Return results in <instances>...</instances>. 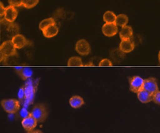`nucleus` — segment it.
I'll use <instances>...</instances> for the list:
<instances>
[{"mask_svg": "<svg viewBox=\"0 0 160 133\" xmlns=\"http://www.w3.org/2000/svg\"><path fill=\"white\" fill-rule=\"evenodd\" d=\"M17 54L16 48L12 41H5L0 46V55H1V62L5 61L8 57L15 56Z\"/></svg>", "mask_w": 160, "mask_h": 133, "instance_id": "1", "label": "nucleus"}, {"mask_svg": "<svg viewBox=\"0 0 160 133\" xmlns=\"http://www.w3.org/2000/svg\"><path fill=\"white\" fill-rule=\"evenodd\" d=\"M31 114L36 119L37 122H42L47 119L48 111H47V108L44 104L38 103L33 108Z\"/></svg>", "mask_w": 160, "mask_h": 133, "instance_id": "2", "label": "nucleus"}, {"mask_svg": "<svg viewBox=\"0 0 160 133\" xmlns=\"http://www.w3.org/2000/svg\"><path fill=\"white\" fill-rule=\"evenodd\" d=\"M4 110L9 114H14L20 109V102L16 99H4L1 101Z\"/></svg>", "mask_w": 160, "mask_h": 133, "instance_id": "3", "label": "nucleus"}, {"mask_svg": "<svg viewBox=\"0 0 160 133\" xmlns=\"http://www.w3.org/2000/svg\"><path fill=\"white\" fill-rule=\"evenodd\" d=\"M130 91L138 94L143 88L144 80L140 76H133L129 79Z\"/></svg>", "mask_w": 160, "mask_h": 133, "instance_id": "4", "label": "nucleus"}, {"mask_svg": "<svg viewBox=\"0 0 160 133\" xmlns=\"http://www.w3.org/2000/svg\"><path fill=\"white\" fill-rule=\"evenodd\" d=\"M75 49L79 54L82 56H87L90 53V46L86 40L81 39L77 42L75 45Z\"/></svg>", "mask_w": 160, "mask_h": 133, "instance_id": "5", "label": "nucleus"}, {"mask_svg": "<svg viewBox=\"0 0 160 133\" xmlns=\"http://www.w3.org/2000/svg\"><path fill=\"white\" fill-rule=\"evenodd\" d=\"M143 89L150 93L151 94L154 95L155 93H157L159 90L157 80L154 77H150V78L144 80Z\"/></svg>", "mask_w": 160, "mask_h": 133, "instance_id": "6", "label": "nucleus"}, {"mask_svg": "<svg viewBox=\"0 0 160 133\" xmlns=\"http://www.w3.org/2000/svg\"><path fill=\"white\" fill-rule=\"evenodd\" d=\"M21 125L26 132H29L37 127V121L30 113V114L28 117L23 119L21 122Z\"/></svg>", "mask_w": 160, "mask_h": 133, "instance_id": "7", "label": "nucleus"}, {"mask_svg": "<svg viewBox=\"0 0 160 133\" xmlns=\"http://www.w3.org/2000/svg\"><path fill=\"white\" fill-rule=\"evenodd\" d=\"M18 14V10L15 9V7L12 6H8L5 9L3 19L8 23H12L17 18Z\"/></svg>", "mask_w": 160, "mask_h": 133, "instance_id": "8", "label": "nucleus"}, {"mask_svg": "<svg viewBox=\"0 0 160 133\" xmlns=\"http://www.w3.org/2000/svg\"><path fill=\"white\" fill-rule=\"evenodd\" d=\"M102 32L107 37H113L118 32V26L115 23H105L102 26Z\"/></svg>", "mask_w": 160, "mask_h": 133, "instance_id": "9", "label": "nucleus"}, {"mask_svg": "<svg viewBox=\"0 0 160 133\" xmlns=\"http://www.w3.org/2000/svg\"><path fill=\"white\" fill-rule=\"evenodd\" d=\"M11 41H12V44H14L15 47L17 49H21V48H24L28 44V41L26 39L25 36L21 34L15 35V36L12 38Z\"/></svg>", "mask_w": 160, "mask_h": 133, "instance_id": "10", "label": "nucleus"}, {"mask_svg": "<svg viewBox=\"0 0 160 133\" xmlns=\"http://www.w3.org/2000/svg\"><path fill=\"white\" fill-rule=\"evenodd\" d=\"M135 48V43L131 39L122 40L119 44V49L123 53H130Z\"/></svg>", "mask_w": 160, "mask_h": 133, "instance_id": "11", "label": "nucleus"}, {"mask_svg": "<svg viewBox=\"0 0 160 133\" xmlns=\"http://www.w3.org/2000/svg\"><path fill=\"white\" fill-rule=\"evenodd\" d=\"M137 96L139 101L143 103H149L150 101H152L153 100V95L144 89L140 90L137 94Z\"/></svg>", "mask_w": 160, "mask_h": 133, "instance_id": "12", "label": "nucleus"}, {"mask_svg": "<svg viewBox=\"0 0 160 133\" xmlns=\"http://www.w3.org/2000/svg\"><path fill=\"white\" fill-rule=\"evenodd\" d=\"M15 70L17 71L20 77L23 80H26L30 78L33 75V71L29 67H17L15 68Z\"/></svg>", "mask_w": 160, "mask_h": 133, "instance_id": "13", "label": "nucleus"}, {"mask_svg": "<svg viewBox=\"0 0 160 133\" xmlns=\"http://www.w3.org/2000/svg\"><path fill=\"white\" fill-rule=\"evenodd\" d=\"M133 31L132 28L130 26L125 25L122 28L119 32V37L121 40H128L130 39L132 37Z\"/></svg>", "mask_w": 160, "mask_h": 133, "instance_id": "14", "label": "nucleus"}, {"mask_svg": "<svg viewBox=\"0 0 160 133\" xmlns=\"http://www.w3.org/2000/svg\"><path fill=\"white\" fill-rule=\"evenodd\" d=\"M42 33H43L44 37L50 39V38L55 36L58 33V28L57 27L56 24H53L44 29Z\"/></svg>", "mask_w": 160, "mask_h": 133, "instance_id": "15", "label": "nucleus"}, {"mask_svg": "<svg viewBox=\"0 0 160 133\" xmlns=\"http://www.w3.org/2000/svg\"><path fill=\"white\" fill-rule=\"evenodd\" d=\"M84 101L82 97L79 96H74L69 100V104L72 108H78L83 105Z\"/></svg>", "mask_w": 160, "mask_h": 133, "instance_id": "16", "label": "nucleus"}, {"mask_svg": "<svg viewBox=\"0 0 160 133\" xmlns=\"http://www.w3.org/2000/svg\"><path fill=\"white\" fill-rule=\"evenodd\" d=\"M7 30H8L9 35H10L12 39L16 35L19 34V27L16 23H9Z\"/></svg>", "mask_w": 160, "mask_h": 133, "instance_id": "17", "label": "nucleus"}, {"mask_svg": "<svg viewBox=\"0 0 160 133\" xmlns=\"http://www.w3.org/2000/svg\"><path fill=\"white\" fill-rule=\"evenodd\" d=\"M117 16L112 11H106L104 13L103 19L106 23H115Z\"/></svg>", "mask_w": 160, "mask_h": 133, "instance_id": "18", "label": "nucleus"}, {"mask_svg": "<svg viewBox=\"0 0 160 133\" xmlns=\"http://www.w3.org/2000/svg\"><path fill=\"white\" fill-rule=\"evenodd\" d=\"M128 23V17L124 14H120L118 16H117L116 21H115V24L117 26H120V27H124V26L127 25Z\"/></svg>", "mask_w": 160, "mask_h": 133, "instance_id": "19", "label": "nucleus"}, {"mask_svg": "<svg viewBox=\"0 0 160 133\" xmlns=\"http://www.w3.org/2000/svg\"><path fill=\"white\" fill-rule=\"evenodd\" d=\"M25 90V98L28 101L32 103L33 99H34L35 90H34V88L32 85H27L24 88Z\"/></svg>", "mask_w": 160, "mask_h": 133, "instance_id": "20", "label": "nucleus"}, {"mask_svg": "<svg viewBox=\"0 0 160 133\" xmlns=\"http://www.w3.org/2000/svg\"><path fill=\"white\" fill-rule=\"evenodd\" d=\"M53 24H55V21L54 19L52 18V17L44 19V20H43V21H42L41 22H40L39 25V29L43 31L44 29H46L47 28L49 27V26L51 25H53Z\"/></svg>", "mask_w": 160, "mask_h": 133, "instance_id": "21", "label": "nucleus"}, {"mask_svg": "<svg viewBox=\"0 0 160 133\" xmlns=\"http://www.w3.org/2000/svg\"><path fill=\"white\" fill-rule=\"evenodd\" d=\"M68 66H83V63H82V61L81 58H79L78 57H72L68 59V63H67Z\"/></svg>", "mask_w": 160, "mask_h": 133, "instance_id": "22", "label": "nucleus"}, {"mask_svg": "<svg viewBox=\"0 0 160 133\" xmlns=\"http://www.w3.org/2000/svg\"><path fill=\"white\" fill-rule=\"evenodd\" d=\"M39 3V0H23V7L26 9L34 7Z\"/></svg>", "mask_w": 160, "mask_h": 133, "instance_id": "23", "label": "nucleus"}, {"mask_svg": "<svg viewBox=\"0 0 160 133\" xmlns=\"http://www.w3.org/2000/svg\"><path fill=\"white\" fill-rule=\"evenodd\" d=\"M9 3H10V6L18 7L23 6V0H9Z\"/></svg>", "mask_w": 160, "mask_h": 133, "instance_id": "24", "label": "nucleus"}, {"mask_svg": "<svg viewBox=\"0 0 160 133\" xmlns=\"http://www.w3.org/2000/svg\"><path fill=\"white\" fill-rule=\"evenodd\" d=\"M153 101H154V103L160 105V91H157V93L153 95Z\"/></svg>", "mask_w": 160, "mask_h": 133, "instance_id": "25", "label": "nucleus"}, {"mask_svg": "<svg viewBox=\"0 0 160 133\" xmlns=\"http://www.w3.org/2000/svg\"><path fill=\"white\" fill-rule=\"evenodd\" d=\"M99 65L100 66H112V62L109 60V59H103L100 62Z\"/></svg>", "mask_w": 160, "mask_h": 133, "instance_id": "26", "label": "nucleus"}, {"mask_svg": "<svg viewBox=\"0 0 160 133\" xmlns=\"http://www.w3.org/2000/svg\"><path fill=\"white\" fill-rule=\"evenodd\" d=\"M18 96L19 100H23L24 98H25V90H24L23 88H20L18 94Z\"/></svg>", "mask_w": 160, "mask_h": 133, "instance_id": "27", "label": "nucleus"}, {"mask_svg": "<svg viewBox=\"0 0 160 133\" xmlns=\"http://www.w3.org/2000/svg\"><path fill=\"white\" fill-rule=\"evenodd\" d=\"M29 114H30V113L28 112L25 108H22L21 111V116L23 117V118H25V117H28Z\"/></svg>", "mask_w": 160, "mask_h": 133, "instance_id": "28", "label": "nucleus"}, {"mask_svg": "<svg viewBox=\"0 0 160 133\" xmlns=\"http://www.w3.org/2000/svg\"><path fill=\"white\" fill-rule=\"evenodd\" d=\"M0 7H1V12H0L1 17H4V12H5L6 7H4L3 6V4H2V2H0Z\"/></svg>", "mask_w": 160, "mask_h": 133, "instance_id": "29", "label": "nucleus"}, {"mask_svg": "<svg viewBox=\"0 0 160 133\" xmlns=\"http://www.w3.org/2000/svg\"><path fill=\"white\" fill-rule=\"evenodd\" d=\"M27 133H43L42 131H40L39 130H32L29 132H27Z\"/></svg>", "mask_w": 160, "mask_h": 133, "instance_id": "30", "label": "nucleus"}, {"mask_svg": "<svg viewBox=\"0 0 160 133\" xmlns=\"http://www.w3.org/2000/svg\"><path fill=\"white\" fill-rule=\"evenodd\" d=\"M158 59H159V64H160V51H159V54H158Z\"/></svg>", "mask_w": 160, "mask_h": 133, "instance_id": "31", "label": "nucleus"}]
</instances>
